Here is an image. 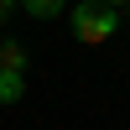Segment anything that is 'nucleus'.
<instances>
[{
  "label": "nucleus",
  "instance_id": "f257e3e1",
  "mask_svg": "<svg viewBox=\"0 0 130 130\" xmlns=\"http://www.w3.org/2000/svg\"><path fill=\"white\" fill-rule=\"evenodd\" d=\"M115 31H120V16H115L109 5H99V0H78L73 5V37L78 42H109Z\"/></svg>",
  "mask_w": 130,
  "mask_h": 130
},
{
  "label": "nucleus",
  "instance_id": "7ed1b4c3",
  "mask_svg": "<svg viewBox=\"0 0 130 130\" xmlns=\"http://www.w3.org/2000/svg\"><path fill=\"white\" fill-rule=\"evenodd\" d=\"M26 94V73H0V104H16Z\"/></svg>",
  "mask_w": 130,
  "mask_h": 130
},
{
  "label": "nucleus",
  "instance_id": "f03ea898",
  "mask_svg": "<svg viewBox=\"0 0 130 130\" xmlns=\"http://www.w3.org/2000/svg\"><path fill=\"white\" fill-rule=\"evenodd\" d=\"M0 73H26V47H21L16 37L0 42Z\"/></svg>",
  "mask_w": 130,
  "mask_h": 130
},
{
  "label": "nucleus",
  "instance_id": "423d86ee",
  "mask_svg": "<svg viewBox=\"0 0 130 130\" xmlns=\"http://www.w3.org/2000/svg\"><path fill=\"white\" fill-rule=\"evenodd\" d=\"M99 5H109V10H115V5H130V0H99Z\"/></svg>",
  "mask_w": 130,
  "mask_h": 130
},
{
  "label": "nucleus",
  "instance_id": "20e7f679",
  "mask_svg": "<svg viewBox=\"0 0 130 130\" xmlns=\"http://www.w3.org/2000/svg\"><path fill=\"white\" fill-rule=\"evenodd\" d=\"M21 5H26L31 16H42V21H52V16L62 10V0H21Z\"/></svg>",
  "mask_w": 130,
  "mask_h": 130
},
{
  "label": "nucleus",
  "instance_id": "39448f33",
  "mask_svg": "<svg viewBox=\"0 0 130 130\" xmlns=\"http://www.w3.org/2000/svg\"><path fill=\"white\" fill-rule=\"evenodd\" d=\"M10 10H16V0H0V26L10 21Z\"/></svg>",
  "mask_w": 130,
  "mask_h": 130
}]
</instances>
